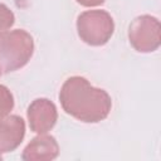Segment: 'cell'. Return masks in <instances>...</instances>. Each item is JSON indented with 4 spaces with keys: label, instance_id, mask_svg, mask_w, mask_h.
Returning a JSON list of instances; mask_svg holds the SVG:
<instances>
[{
    "label": "cell",
    "instance_id": "cell-1",
    "mask_svg": "<svg viewBox=\"0 0 161 161\" xmlns=\"http://www.w3.org/2000/svg\"><path fill=\"white\" fill-rule=\"evenodd\" d=\"M63 111L84 123H98L106 119L112 109V98L107 91L97 88L80 75L69 77L59 91Z\"/></svg>",
    "mask_w": 161,
    "mask_h": 161
},
{
    "label": "cell",
    "instance_id": "cell-2",
    "mask_svg": "<svg viewBox=\"0 0 161 161\" xmlns=\"http://www.w3.org/2000/svg\"><path fill=\"white\" fill-rule=\"evenodd\" d=\"M34 39L24 29L9 30L0 35V67L5 73L25 67L34 54Z\"/></svg>",
    "mask_w": 161,
    "mask_h": 161
},
{
    "label": "cell",
    "instance_id": "cell-3",
    "mask_svg": "<svg viewBox=\"0 0 161 161\" xmlns=\"http://www.w3.org/2000/svg\"><path fill=\"white\" fill-rule=\"evenodd\" d=\"M77 33L88 45H104L114 33L113 18L106 10H86L77 18Z\"/></svg>",
    "mask_w": 161,
    "mask_h": 161
},
{
    "label": "cell",
    "instance_id": "cell-4",
    "mask_svg": "<svg viewBox=\"0 0 161 161\" xmlns=\"http://www.w3.org/2000/svg\"><path fill=\"white\" fill-rule=\"evenodd\" d=\"M128 40L138 53H152L161 44V24L156 16L143 14L135 18L128 26Z\"/></svg>",
    "mask_w": 161,
    "mask_h": 161
},
{
    "label": "cell",
    "instance_id": "cell-5",
    "mask_svg": "<svg viewBox=\"0 0 161 161\" xmlns=\"http://www.w3.org/2000/svg\"><path fill=\"white\" fill-rule=\"evenodd\" d=\"M26 117L29 127L33 132L48 133L57 123L58 109L54 102L48 98H36L34 99L26 111Z\"/></svg>",
    "mask_w": 161,
    "mask_h": 161
},
{
    "label": "cell",
    "instance_id": "cell-6",
    "mask_svg": "<svg viewBox=\"0 0 161 161\" xmlns=\"http://www.w3.org/2000/svg\"><path fill=\"white\" fill-rule=\"evenodd\" d=\"M25 122L18 114H8L0 119V153L16 150L25 137Z\"/></svg>",
    "mask_w": 161,
    "mask_h": 161
},
{
    "label": "cell",
    "instance_id": "cell-7",
    "mask_svg": "<svg viewBox=\"0 0 161 161\" xmlns=\"http://www.w3.org/2000/svg\"><path fill=\"white\" fill-rule=\"evenodd\" d=\"M59 155V145L55 137L40 133L30 140L21 153L24 161H50Z\"/></svg>",
    "mask_w": 161,
    "mask_h": 161
},
{
    "label": "cell",
    "instance_id": "cell-8",
    "mask_svg": "<svg viewBox=\"0 0 161 161\" xmlns=\"http://www.w3.org/2000/svg\"><path fill=\"white\" fill-rule=\"evenodd\" d=\"M14 108V96L10 92V89L0 84V119L4 118L5 116L10 114V112Z\"/></svg>",
    "mask_w": 161,
    "mask_h": 161
},
{
    "label": "cell",
    "instance_id": "cell-9",
    "mask_svg": "<svg viewBox=\"0 0 161 161\" xmlns=\"http://www.w3.org/2000/svg\"><path fill=\"white\" fill-rule=\"evenodd\" d=\"M14 23H15V15L13 10L8 5L0 3V35L9 31L10 28L14 25Z\"/></svg>",
    "mask_w": 161,
    "mask_h": 161
},
{
    "label": "cell",
    "instance_id": "cell-10",
    "mask_svg": "<svg viewBox=\"0 0 161 161\" xmlns=\"http://www.w3.org/2000/svg\"><path fill=\"white\" fill-rule=\"evenodd\" d=\"M79 5L87 6V8H93V6H99L104 3V0H75Z\"/></svg>",
    "mask_w": 161,
    "mask_h": 161
},
{
    "label": "cell",
    "instance_id": "cell-11",
    "mask_svg": "<svg viewBox=\"0 0 161 161\" xmlns=\"http://www.w3.org/2000/svg\"><path fill=\"white\" fill-rule=\"evenodd\" d=\"M1 74H3V69H1V67H0V77H1Z\"/></svg>",
    "mask_w": 161,
    "mask_h": 161
},
{
    "label": "cell",
    "instance_id": "cell-12",
    "mask_svg": "<svg viewBox=\"0 0 161 161\" xmlns=\"http://www.w3.org/2000/svg\"><path fill=\"white\" fill-rule=\"evenodd\" d=\"M1 158H3V156H1V153H0V160H1Z\"/></svg>",
    "mask_w": 161,
    "mask_h": 161
}]
</instances>
